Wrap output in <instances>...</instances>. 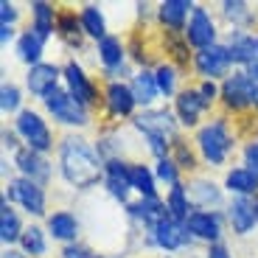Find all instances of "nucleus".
Here are the masks:
<instances>
[{
  "label": "nucleus",
  "mask_w": 258,
  "mask_h": 258,
  "mask_svg": "<svg viewBox=\"0 0 258 258\" xmlns=\"http://www.w3.org/2000/svg\"><path fill=\"white\" fill-rule=\"evenodd\" d=\"M104 157L98 155L96 141L84 132H64L56 146V171L59 180L73 194H90L104 185Z\"/></svg>",
  "instance_id": "nucleus-1"
},
{
  "label": "nucleus",
  "mask_w": 258,
  "mask_h": 258,
  "mask_svg": "<svg viewBox=\"0 0 258 258\" xmlns=\"http://www.w3.org/2000/svg\"><path fill=\"white\" fill-rule=\"evenodd\" d=\"M241 138L236 118L225 115V112H213L197 132H194V146L202 157V166L208 171H219V168H230V160L239 155Z\"/></svg>",
  "instance_id": "nucleus-2"
},
{
  "label": "nucleus",
  "mask_w": 258,
  "mask_h": 258,
  "mask_svg": "<svg viewBox=\"0 0 258 258\" xmlns=\"http://www.w3.org/2000/svg\"><path fill=\"white\" fill-rule=\"evenodd\" d=\"M39 107L48 115V121H53L64 132H84V129H90L96 123L93 112L87 107H82L64 87H56L51 96H45L39 101Z\"/></svg>",
  "instance_id": "nucleus-3"
},
{
  "label": "nucleus",
  "mask_w": 258,
  "mask_h": 258,
  "mask_svg": "<svg viewBox=\"0 0 258 258\" xmlns=\"http://www.w3.org/2000/svg\"><path fill=\"white\" fill-rule=\"evenodd\" d=\"M12 126H14V132L20 135L23 146L34 149V152H39V155H48V157L56 155L59 135H56V129L51 126V121H48V115L42 110H37V107H26V110L12 121Z\"/></svg>",
  "instance_id": "nucleus-4"
},
{
  "label": "nucleus",
  "mask_w": 258,
  "mask_h": 258,
  "mask_svg": "<svg viewBox=\"0 0 258 258\" xmlns=\"http://www.w3.org/2000/svg\"><path fill=\"white\" fill-rule=\"evenodd\" d=\"M17 211H23L31 222H45L51 208H48V188L39 185L34 180H26V177L12 174L6 182H3V194Z\"/></svg>",
  "instance_id": "nucleus-5"
},
{
  "label": "nucleus",
  "mask_w": 258,
  "mask_h": 258,
  "mask_svg": "<svg viewBox=\"0 0 258 258\" xmlns=\"http://www.w3.org/2000/svg\"><path fill=\"white\" fill-rule=\"evenodd\" d=\"M62 87L90 112H96L101 107V82L84 68L82 59L68 56L62 62Z\"/></svg>",
  "instance_id": "nucleus-6"
},
{
  "label": "nucleus",
  "mask_w": 258,
  "mask_h": 258,
  "mask_svg": "<svg viewBox=\"0 0 258 258\" xmlns=\"http://www.w3.org/2000/svg\"><path fill=\"white\" fill-rule=\"evenodd\" d=\"M132 129H135L141 141H166L174 143L177 138L182 135V126L177 121L171 104H157L152 110H141L135 118H132Z\"/></svg>",
  "instance_id": "nucleus-7"
},
{
  "label": "nucleus",
  "mask_w": 258,
  "mask_h": 258,
  "mask_svg": "<svg viewBox=\"0 0 258 258\" xmlns=\"http://www.w3.org/2000/svg\"><path fill=\"white\" fill-rule=\"evenodd\" d=\"M252 96H255V82L250 79L247 71H233L222 82V96H219V112L230 118H247L252 115Z\"/></svg>",
  "instance_id": "nucleus-8"
},
{
  "label": "nucleus",
  "mask_w": 258,
  "mask_h": 258,
  "mask_svg": "<svg viewBox=\"0 0 258 258\" xmlns=\"http://www.w3.org/2000/svg\"><path fill=\"white\" fill-rule=\"evenodd\" d=\"M138 112L129 82H101V123H129Z\"/></svg>",
  "instance_id": "nucleus-9"
},
{
  "label": "nucleus",
  "mask_w": 258,
  "mask_h": 258,
  "mask_svg": "<svg viewBox=\"0 0 258 258\" xmlns=\"http://www.w3.org/2000/svg\"><path fill=\"white\" fill-rule=\"evenodd\" d=\"M222 37H225V31H222V23L216 17V12L208 9L205 3H194L191 20L185 26V39H188V45L194 48V53L219 45Z\"/></svg>",
  "instance_id": "nucleus-10"
},
{
  "label": "nucleus",
  "mask_w": 258,
  "mask_h": 258,
  "mask_svg": "<svg viewBox=\"0 0 258 258\" xmlns=\"http://www.w3.org/2000/svg\"><path fill=\"white\" fill-rule=\"evenodd\" d=\"M171 110H174V115H177V121H180L182 132H197V129H200L202 123L216 112L211 104L202 98L197 82H188L185 87L177 93V98L171 101Z\"/></svg>",
  "instance_id": "nucleus-11"
},
{
  "label": "nucleus",
  "mask_w": 258,
  "mask_h": 258,
  "mask_svg": "<svg viewBox=\"0 0 258 258\" xmlns=\"http://www.w3.org/2000/svg\"><path fill=\"white\" fill-rule=\"evenodd\" d=\"M233 71H236V68H233V59H230V53H227L225 42L194 53L191 76L197 79V82H219L222 84Z\"/></svg>",
  "instance_id": "nucleus-12"
},
{
  "label": "nucleus",
  "mask_w": 258,
  "mask_h": 258,
  "mask_svg": "<svg viewBox=\"0 0 258 258\" xmlns=\"http://www.w3.org/2000/svg\"><path fill=\"white\" fill-rule=\"evenodd\" d=\"M188 185V197H191L194 211H225L227 197L225 188H222V180L211 174V171H200L194 177H185Z\"/></svg>",
  "instance_id": "nucleus-13"
},
{
  "label": "nucleus",
  "mask_w": 258,
  "mask_h": 258,
  "mask_svg": "<svg viewBox=\"0 0 258 258\" xmlns=\"http://www.w3.org/2000/svg\"><path fill=\"white\" fill-rule=\"evenodd\" d=\"M149 247H152V252H160V255H180V252L194 250L197 244L188 236L185 225L168 216V219H163L155 230L149 233Z\"/></svg>",
  "instance_id": "nucleus-14"
},
{
  "label": "nucleus",
  "mask_w": 258,
  "mask_h": 258,
  "mask_svg": "<svg viewBox=\"0 0 258 258\" xmlns=\"http://www.w3.org/2000/svg\"><path fill=\"white\" fill-rule=\"evenodd\" d=\"M185 230L194 239V244H202V247L219 244L227 236L225 211H194L185 219Z\"/></svg>",
  "instance_id": "nucleus-15"
},
{
  "label": "nucleus",
  "mask_w": 258,
  "mask_h": 258,
  "mask_svg": "<svg viewBox=\"0 0 258 258\" xmlns=\"http://www.w3.org/2000/svg\"><path fill=\"white\" fill-rule=\"evenodd\" d=\"M12 168L17 177H26V180H34L39 182V185H51L53 177H59L56 171V163L51 160L48 155H39V152H34V149L23 146L17 149L12 155Z\"/></svg>",
  "instance_id": "nucleus-16"
},
{
  "label": "nucleus",
  "mask_w": 258,
  "mask_h": 258,
  "mask_svg": "<svg viewBox=\"0 0 258 258\" xmlns=\"http://www.w3.org/2000/svg\"><path fill=\"white\" fill-rule=\"evenodd\" d=\"M56 39L59 45L68 48L71 56H82V53H93L90 51V39L82 28V17H79L76 6H59V17H56Z\"/></svg>",
  "instance_id": "nucleus-17"
},
{
  "label": "nucleus",
  "mask_w": 258,
  "mask_h": 258,
  "mask_svg": "<svg viewBox=\"0 0 258 258\" xmlns=\"http://www.w3.org/2000/svg\"><path fill=\"white\" fill-rule=\"evenodd\" d=\"M101 191L107 194V200H112L118 208H126L129 202L135 200V191H132V182H129V160H123V157L107 160Z\"/></svg>",
  "instance_id": "nucleus-18"
},
{
  "label": "nucleus",
  "mask_w": 258,
  "mask_h": 258,
  "mask_svg": "<svg viewBox=\"0 0 258 258\" xmlns=\"http://www.w3.org/2000/svg\"><path fill=\"white\" fill-rule=\"evenodd\" d=\"M23 87L34 101H42L45 96H51L56 87H62V62H42L37 68H28Z\"/></svg>",
  "instance_id": "nucleus-19"
},
{
  "label": "nucleus",
  "mask_w": 258,
  "mask_h": 258,
  "mask_svg": "<svg viewBox=\"0 0 258 258\" xmlns=\"http://www.w3.org/2000/svg\"><path fill=\"white\" fill-rule=\"evenodd\" d=\"M42 225H45V230H48V236H51V241H56L59 247L82 241L84 225H82V219H79V213H73L71 208H53Z\"/></svg>",
  "instance_id": "nucleus-20"
},
{
  "label": "nucleus",
  "mask_w": 258,
  "mask_h": 258,
  "mask_svg": "<svg viewBox=\"0 0 258 258\" xmlns=\"http://www.w3.org/2000/svg\"><path fill=\"white\" fill-rule=\"evenodd\" d=\"M225 219H227V230L236 236V239H250L255 236V208H252V200L247 197H230L225 205Z\"/></svg>",
  "instance_id": "nucleus-21"
},
{
  "label": "nucleus",
  "mask_w": 258,
  "mask_h": 258,
  "mask_svg": "<svg viewBox=\"0 0 258 258\" xmlns=\"http://www.w3.org/2000/svg\"><path fill=\"white\" fill-rule=\"evenodd\" d=\"M216 17L227 28H241V31L258 34V9L247 0H222L216 3Z\"/></svg>",
  "instance_id": "nucleus-22"
},
{
  "label": "nucleus",
  "mask_w": 258,
  "mask_h": 258,
  "mask_svg": "<svg viewBox=\"0 0 258 258\" xmlns=\"http://www.w3.org/2000/svg\"><path fill=\"white\" fill-rule=\"evenodd\" d=\"M191 12H194V0H160L155 6V26L160 28V31L185 34Z\"/></svg>",
  "instance_id": "nucleus-23"
},
{
  "label": "nucleus",
  "mask_w": 258,
  "mask_h": 258,
  "mask_svg": "<svg viewBox=\"0 0 258 258\" xmlns=\"http://www.w3.org/2000/svg\"><path fill=\"white\" fill-rule=\"evenodd\" d=\"M157 39H160V53L166 62H171L174 68H180L182 73H191V62H194V48L188 45L185 34L180 31H160L157 28Z\"/></svg>",
  "instance_id": "nucleus-24"
},
{
  "label": "nucleus",
  "mask_w": 258,
  "mask_h": 258,
  "mask_svg": "<svg viewBox=\"0 0 258 258\" xmlns=\"http://www.w3.org/2000/svg\"><path fill=\"white\" fill-rule=\"evenodd\" d=\"M222 42H225V48H227V53H230L236 71H244L247 64L258 59V53H255V34L252 31L227 28L225 37H222Z\"/></svg>",
  "instance_id": "nucleus-25"
},
{
  "label": "nucleus",
  "mask_w": 258,
  "mask_h": 258,
  "mask_svg": "<svg viewBox=\"0 0 258 258\" xmlns=\"http://www.w3.org/2000/svg\"><path fill=\"white\" fill-rule=\"evenodd\" d=\"M222 188H225L227 197H247V200H255L258 197V174L250 171L247 166H241V163H236V166L222 171Z\"/></svg>",
  "instance_id": "nucleus-26"
},
{
  "label": "nucleus",
  "mask_w": 258,
  "mask_h": 258,
  "mask_svg": "<svg viewBox=\"0 0 258 258\" xmlns=\"http://www.w3.org/2000/svg\"><path fill=\"white\" fill-rule=\"evenodd\" d=\"M56 17H59V6L51 0H31L28 3V28L34 34L51 42L56 37Z\"/></svg>",
  "instance_id": "nucleus-27"
},
{
  "label": "nucleus",
  "mask_w": 258,
  "mask_h": 258,
  "mask_svg": "<svg viewBox=\"0 0 258 258\" xmlns=\"http://www.w3.org/2000/svg\"><path fill=\"white\" fill-rule=\"evenodd\" d=\"M129 87H132V96H135L138 107L141 110H152L160 104V87H157L155 79V68H138L129 79Z\"/></svg>",
  "instance_id": "nucleus-28"
},
{
  "label": "nucleus",
  "mask_w": 258,
  "mask_h": 258,
  "mask_svg": "<svg viewBox=\"0 0 258 258\" xmlns=\"http://www.w3.org/2000/svg\"><path fill=\"white\" fill-rule=\"evenodd\" d=\"M45 48H48V42L39 34H34L31 28H23L12 53L20 64H26V71H28V68H37V64L45 62Z\"/></svg>",
  "instance_id": "nucleus-29"
},
{
  "label": "nucleus",
  "mask_w": 258,
  "mask_h": 258,
  "mask_svg": "<svg viewBox=\"0 0 258 258\" xmlns=\"http://www.w3.org/2000/svg\"><path fill=\"white\" fill-rule=\"evenodd\" d=\"M129 182L135 197H146V200H157L160 194V182L155 177V166L149 160H129Z\"/></svg>",
  "instance_id": "nucleus-30"
},
{
  "label": "nucleus",
  "mask_w": 258,
  "mask_h": 258,
  "mask_svg": "<svg viewBox=\"0 0 258 258\" xmlns=\"http://www.w3.org/2000/svg\"><path fill=\"white\" fill-rule=\"evenodd\" d=\"M168 157L177 163V168H180L185 177H194L200 174L202 168V157L200 152H197V146H194V138H188V132H182L180 138H177L174 143H171V152H168Z\"/></svg>",
  "instance_id": "nucleus-31"
},
{
  "label": "nucleus",
  "mask_w": 258,
  "mask_h": 258,
  "mask_svg": "<svg viewBox=\"0 0 258 258\" xmlns=\"http://www.w3.org/2000/svg\"><path fill=\"white\" fill-rule=\"evenodd\" d=\"M23 233H26V222H23L20 211L6 197H0V244L17 247L20 239H23Z\"/></svg>",
  "instance_id": "nucleus-32"
},
{
  "label": "nucleus",
  "mask_w": 258,
  "mask_h": 258,
  "mask_svg": "<svg viewBox=\"0 0 258 258\" xmlns=\"http://www.w3.org/2000/svg\"><path fill=\"white\" fill-rule=\"evenodd\" d=\"M79 17H82V28L84 34H87V39H90L93 45L96 42H101L110 31V20H107V12H104L101 3H82L79 6Z\"/></svg>",
  "instance_id": "nucleus-33"
},
{
  "label": "nucleus",
  "mask_w": 258,
  "mask_h": 258,
  "mask_svg": "<svg viewBox=\"0 0 258 258\" xmlns=\"http://www.w3.org/2000/svg\"><path fill=\"white\" fill-rule=\"evenodd\" d=\"M17 247L28 258H51V236H48L45 225L42 222H28Z\"/></svg>",
  "instance_id": "nucleus-34"
},
{
  "label": "nucleus",
  "mask_w": 258,
  "mask_h": 258,
  "mask_svg": "<svg viewBox=\"0 0 258 258\" xmlns=\"http://www.w3.org/2000/svg\"><path fill=\"white\" fill-rule=\"evenodd\" d=\"M155 79H157V87H160V96L166 98L168 104L174 101L177 93H180L182 87L188 84L185 82V79H188L185 73H182L180 68H174L171 62H166V59H163V62L155 68Z\"/></svg>",
  "instance_id": "nucleus-35"
},
{
  "label": "nucleus",
  "mask_w": 258,
  "mask_h": 258,
  "mask_svg": "<svg viewBox=\"0 0 258 258\" xmlns=\"http://www.w3.org/2000/svg\"><path fill=\"white\" fill-rule=\"evenodd\" d=\"M163 202H166L168 216H171L174 222H182V225H185V219L194 213V205H191V197H188L185 180L177 182V185H171V188H166V194H163Z\"/></svg>",
  "instance_id": "nucleus-36"
},
{
  "label": "nucleus",
  "mask_w": 258,
  "mask_h": 258,
  "mask_svg": "<svg viewBox=\"0 0 258 258\" xmlns=\"http://www.w3.org/2000/svg\"><path fill=\"white\" fill-rule=\"evenodd\" d=\"M26 87L17 82H12V79H6V82L0 84V112H3V118H17L20 112L26 110Z\"/></svg>",
  "instance_id": "nucleus-37"
},
{
  "label": "nucleus",
  "mask_w": 258,
  "mask_h": 258,
  "mask_svg": "<svg viewBox=\"0 0 258 258\" xmlns=\"http://www.w3.org/2000/svg\"><path fill=\"white\" fill-rule=\"evenodd\" d=\"M152 166H155L157 182H160V185H166V188H171V185H177V182L185 180V174L177 168V163L171 160V157H160V160H155Z\"/></svg>",
  "instance_id": "nucleus-38"
},
{
  "label": "nucleus",
  "mask_w": 258,
  "mask_h": 258,
  "mask_svg": "<svg viewBox=\"0 0 258 258\" xmlns=\"http://www.w3.org/2000/svg\"><path fill=\"white\" fill-rule=\"evenodd\" d=\"M239 163L258 174V138H247L239 149Z\"/></svg>",
  "instance_id": "nucleus-39"
},
{
  "label": "nucleus",
  "mask_w": 258,
  "mask_h": 258,
  "mask_svg": "<svg viewBox=\"0 0 258 258\" xmlns=\"http://www.w3.org/2000/svg\"><path fill=\"white\" fill-rule=\"evenodd\" d=\"M101 250H93L87 241H76V244L59 247V258H98Z\"/></svg>",
  "instance_id": "nucleus-40"
},
{
  "label": "nucleus",
  "mask_w": 258,
  "mask_h": 258,
  "mask_svg": "<svg viewBox=\"0 0 258 258\" xmlns=\"http://www.w3.org/2000/svg\"><path fill=\"white\" fill-rule=\"evenodd\" d=\"M20 20H23V9H20L17 3H12V0H3V3H0V26L17 28Z\"/></svg>",
  "instance_id": "nucleus-41"
},
{
  "label": "nucleus",
  "mask_w": 258,
  "mask_h": 258,
  "mask_svg": "<svg viewBox=\"0 0 258 258\" xmlns=\"http://www.w3.org/2000/svg\"><path fill=\"white\" fill-rule=\"evenodd\" d=\"M0 141H3V152H9V157H12L17 149H23V141H20V135L14 132V126L0 129Z\"/></svg>",
  "instance_id": "nucleus-42"
},
{
  "label": "nucleus",
  "mask_w": 258,
  "mask_h": 258,
  "mask_svg": "<svg viewBox=\"0 0 258 258\" xmlns=\"http://www.w3.org/2000/svg\"><path fill=\"white\" fill-rule=\"evenodd\" d=\"M205 258H236V252H233V247L227 241H219V244L205 247Z\"/></svg>",
  "instance_id": "nucleus-43"
},
{
  "label": "nucleus",
  "mask_w": 258,
  "mask_h": 258,
  "mask_svg": "<svg viewBox=\"0 0 258 258\" xmlns=\"http://www.w3.org/2000/svg\"><path fill=\"white\" fill-rule=\"evenodd\" d=\"M17 37H20V31H17V28H12V26H0V48H3V51H6L9 45L14 48Z\"/></svg>",
  "instance_id": "nucleus-44"
},
{
  "label": "nucleus",
  "mask_w": 258,
  "mask_h": 258,
  "mask_svg": "<svg viewBox=\"0 0 258 258\" xmlns=\"http://www.w3.org/2000/svg\"><path fill=\"white\" fill-rule=\"evenodd\" d=\"M3 258H28L20 247H3Z\"/></svg>",
  "instance_id": "nucleus-45"
},
{
  "label": "nucleus",
  "mask_w": 258,
  "mask_h": 258,
  "mask_svg": "<svg viewBox=\"0 0 258 258\" xmlns=\"http://www.w3.org/2000/svg\"><path fill=\"white\" fill-rule=\"evenodd\" d=\"M244 71H247V73H250V79H252V82H255V84H258V59H255V62H250V64H247Z\"/></svg>",
  "instance_id": "nucleus-46"
},
{
  "label": "nucleus",
  "mask_w": 258,
  "mask_h": 258,
  "mask_svg": "<svg viewBox=\"0 0 258 258\" xmlns=\"http://www.w3.org/2000/svg\"><path fill=\"white\" fill-rule=\"evenodd\" d=\"M98 258H123L121 252H98Z\"/></svg>",
  "instance_id": "nucleus-47"
},
{
  "label": "nucleus",
  "mask_w": 258,
  "mask_h": 258,
  "mask_svg": "<svg viewBox=\"0 0 258 258\" xmlns=\"http://www.w3.org/2000/svg\"><path fill=\"white\" fill-rule=\"evenodd\" d=\"M252 208H255V219H258V197L252 200Z\"/></svg>",
  "instance_id": "nucleus-48"
},
{
  "label": "nucleus",
  "mask_w": 258,
  "mask_h": 258,
  "mask_svg": "<svg viewBox=\"0 0 258 258\" xmlns=\"http://www.w3.org/2000/svg\"><path fill=\"white\" fill-rule=\"evenodd\" d=\"M255 53H258V34H255Z\"/></svg>",
  "instance_id": "nucleus-49"
},
{
  "label": "nucleus",
  "mask_w": 258,
  "mask_h": 258,
  "mask_svg": "<svg viewBox=\"0 0 258 258\" xmlns=\"http://www.w3.org/2000/svg\"><path fill=\"white\" fill-rule=\"evenodd\" d=\"M255 138H258V135H255Z\"/></svg>",
  "instance_id": "nucleus-50"
}]
</instances>
